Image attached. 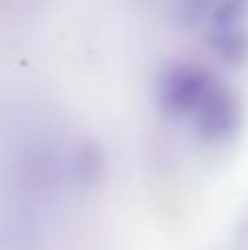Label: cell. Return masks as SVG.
Instances as JSON below:
<instances>
[{
	"instance_id": "cell-3",
	"label": "cell",
	"mask_w": 248,
	"mask_h": 250,
	"mask_svg": "<svg viewBox=\"0 0 248 250\" xmlns=\"http://www.w3.org/2000/svg\"><path fill=\"white\" fill-rule=\"evenodd\" d=\"M209 44L227 68L242 70L248 64V29H213Z\"/></svg>"
},
{
	"instance_id": "cell-4",
	"label": "cell",
	"mask_w": 248,
	"mask_h": 250,
	"mask_svg": "<svg viewBox=\"0 0 248 250\" xmlns=\"http://www.w3.org/2000/svg\"><path fill=\"white\" fill-rule=\"evenodd\" d=\"M213 29H244L248 22V0H218L211 9Z\"/></svg>"
},
{
	"instance_id": "cell-6",
	"label": "cell",
	"mask_w": 248,
	"mask_h": 250,
	"mask_svg": "<svg viewBox=\"0 0 248 250\" xmlns=\"http://www.w3.org/2000/svg\"><path fill=\"white\" fill-rule=\"evenodd\" d=\"M215 0H180V7L189 13V16H200L213 4Z\"/></svg>"
},
{
	"instance_id": "cell-1",
	"label": "cell",
	"mask_w": 248,
	"mask_h": 250,
	"mask_svg": "<svg viewBox=\"0 0 248 250\" xmlns=\"http://www.w3.org/2000/svg\"><path fill=\"white\" fill-rule=\"evenodd\" d=\"M215 77L198 62H176L158 79V104L171 117H191Z\"/></svg>"
},
{
	"instance_id": "cell-5",
	"label": "cell",
	"mask_w": 248,
	"mask_h": 250,
	"mask_svg": "<svg viewBox=\"0 0 248 250\" xmlns=\"http://www.w3.org/2000/svg\"><path fill=\"white\" fill-rule=\"evenodd\" d=\"M101 169V154L97 147L83 145L82 154H79V171H82L83 180H90L92 176H97Z\"/></svg>"
},
{
	"instance_id": "cell-2",
	"label": "cell",
	"mask_w": 248,
	"mask_h": 250,
	"mask_svg": "<svg viewBox=\"0 0 248 250\" xmlns=\"http://www.w3.org/2000/svg\"><path fill=\"white\" fill-rule=\"evenodd\" d=\"M191 119L200 141L209 143V145L231 141L242 127L240 97L227 83L215 79V83L209 88L200 105L193 110Z\"/></svg>"
}]
</instances>
